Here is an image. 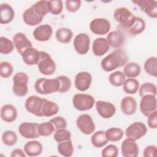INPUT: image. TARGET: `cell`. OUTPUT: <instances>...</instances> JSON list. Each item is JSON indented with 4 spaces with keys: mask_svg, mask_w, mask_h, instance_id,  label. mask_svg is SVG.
I'll use <instances>...</instances> for the list:
<instances>
[{
    "mask_svg": "<svg viewBox=\"0 0 157 157\" xmlns=\"http://www.w3.org/2000/svg\"><path fill=\"white\" fill-rule=\"evenodd\" d=\"M128 61L126 53L122 49H116L101 61V68L105 72H111L124 66Z\"/></svg>",
    "mask_w": 157,
    "mask_h": 157,
    "instance_id": "1",
    "label": "cell"
},
{
    "mask_svg": "<svg viewBox=\"0 0 157 157\" xmlns=\"http://www.w3.org/2000/svg\"><path fill=\"white\" fill-rule=\"evenodd\" d=\"M60 87L59 80L55 78H38L34 83V88L37 93L41 94H49L58 92Z\"/></svg>",
    "mask_w": 157,
    "mask_h": 157,
    "instance_id": "2",
    "label": "cell"
},
{
    "mask_svg": "<svg viewBox=\"0 0 157 157\" xmlns=\"http://www.w3.org/2000/svg\"><path fill=\"white\" fill-rule=\"evenodd\" d=\"M12 91L18 97H23L28 92V75L23 72H17L13 77Z\"/></svg>",
    "mask_w": 157,
    "mask_h": 157,
    "instance_id": "3",
    "label": "cell"
},
{
    "mask_svg": "<svg viewBox=\"0 0 157 157\" xmlns=\"http://www.w3.org/2000/svg\"><path fill=\"white\" fill-rule=\"evenodd\" d=\"M113 17L123 28L128 29L134 23L136 16L131 10L124 7L117 8L113 12Z\"/></svg>",
    "mask_w": 157,
    "mask_h": 157,
    "instance_id": "4",
    "label": "cell"
},
{
    "mask_svg": "<svg viewBox=\"0 0 157 157\" xmlns=\"http://www.w3.org/2000/svg\"><path fill=\"white\" fill-rule=\"evenodd\" d=\"M37 65L39 71L45 75H51L56 70L55 62L46 52L40 51V58Z\"/></svg>",
    "mask_w": 157,
    "mask_h": 157,
    "instance_id": "5",
    "label": "cell"
},
{
    "mask_svg": "<svg viewBox=\"0 0 157 157\" xmlns=\"http://www.w3.org/2000/svg\"><path fill=\"white\" fill-rule=\"evenodd\" d=\"M72 104L76 110L83 112L93 108L95 104V99L88 94L78 93L73 96Z\"/></svg>",
    "mask_w": 157,
    "mask_h": 157,
    "instance_id": "6",
    "label": "cell"
},
{
    "mask_svg": "<svg viewBox=\"0 0 157 157\" xmlns=\"http://www.w3.org/2000/svg\"><path fill=\"white\" fill-rule=\"evenodd\" d=\"M45 98L36 95L29 96L25 101V107L30 113L39 117H42V109Z\"/></svg>",
    "mask_w": 157,
    "mask_h": 157,
    "instance_id": "7",
    "label": "cell"
},
{
    "mask_svg": "<svg viewBox=\"0 0 157 157\" xmlns=\"http://www.w3.org/2000/svg\"><path fill=\"white\" fill-rule=\"evenodd\" d=\"M76 125L78 129L85 135L93 134L96 129V126L91 117L86 113L81 114L77 117Z\"/></svg>",
    "mask_w": 157,
    "mask_h": 157,
    "instance_id": "8",
    "label": "cell"
},
{
    "mask_svg": "<svg viewBox=\"0 0 157 157\" xmlns=\"http://www.w3.org/2000/svg\"><path fill=\"white\" fill-rule=\"evenodd\" d=\"M147 132L146 125L141 121H136L131 124L125 130L126 137L137 140L144 137Z\"/></svg>",
    "mask_w": 157,
    "mask_h": 157,
    "instance_id": "9",
    "label": "cell"
},
{
    "mask_svg": "<svg viewBox=\"0 0 157 157\" xmlns=\"http://www.w3.org/2000/svg\"><path fill=\"white\" fill-rule=\"evenodd\" d=\"M90 31L96 35H104L110 29V21L104 18H96L90 23Z\"/></svg>",
    "mask_w": 157,
    "mask_h": 157,
    "instance_id": "10",
    "label": "cell"
},
{
    "mask_svg": "<svg viewBox=\"0 0 157 157\" xmlns=\"http://www.w3.org/2000/svg\"><path fill=\"white\" fill-rule=\"evenodd\" d=\"M90 38L86 33H79L75 36L73 45L76 52L81 55L86 54L90 50Z\"/></svg>",
    "mask_w": 157,
    "mask_h": 157,
    "instance_id": "11",
    "label": "cell"
},
{
    "mask_svg": "<svg viewBox=\"0 0 157 157\" xmlns=\"http://www.w3.org/2000/svg\"><path fill=\"white\" fill-rule=\"evenodd\" d=\"M39 124L34 122H23L18 126V132L25 139H34L38 138Z\"/></svg>",
    "mask_w": 157,
    "mask_h": 157,
    "instance_id": "12",
    "label": "cell"
},
{
    "mask_svg": "<svg viewBox=\"0 0 157 157\" xmlns=\"http://www.w3.org/2000/svg\"><path fill=\"white\" fill-rule=\"evenodd\" d=\"M140 101V110L141 113L145 117L156 110V96L147 94L141 97Z\"/></svg>",
    "mask_w": 157,
    "mask_h": 157,
    "instance_id": "13",
    "label": "cell"
},
{
    "mask_svg": "<svg viewBox=\"0 0 157 157\" xmlns=\"http://www.w3.org/2000/svg\"><path fill=\"white\" fill-rule=\"evenodd\" d=\"M139 9L145 13L149 17L157 18V1L152 0H136L132 1Z\"/></svg>",
    "mask_w": 157,
    "mask_h": 157,
    "instance_id": "14",
    "label": "cell"
},
{
    "mask_svg": "<svg viewBox=\"0 0 157 157\" xmlns=\"http://www.w3.org/2000/svg\"><path fill=\"white\" fill-rule=\"evenodd\" d=\"M95 107L98 114L103 118L107 119L112 117L116 112L113 104L105 101H98L95 102Z\"/></svg>",
    "mask_w": 157,
    "mask_h": 157,
    "instance_id": "15",
    "label": "cell"
},
{
    "mask_svg": "<svg viewBox=\"0 0 157 157\" xmlns=\"http://www.w3.org/2000/svg\"><path fill=\"white\" fill-rule=\"evenodd\" d=\"M92 82L91 74L86 71L77 73L75 77V87L80 91H85L90 88Z\"/></svg>",
    "mask_w": 157,
    "mask_h": 157,
    "instance_id": "16",
    "label": "cell"
},
{
    "mask_svg": "<svg viewBox=\"0 0 157 157\" xmlns=\"http://www.w3.org/2000/svg\"><path fill=\"white\" fill-rule=\"evenodd\" d=\"M139 151V147L136 140L127 137L121 143V152L124 157H137Z\"/></svg>",
    "mask_w": 157,
    "mask_h": 157,
    "instance_id": "17",
    "label": "cell"
},
{
    "mask_svg": "<svg viewBox=\"0 0 157 157\" xmlns=\"http://www.w3.org/2000/svg\"><path fill=\"white\" fill-rule=\"evenodd\" d=\"M53 34V28L48 24L40 25L33 31L34 38L39 42H45L48 40Z\"/></svg>",
    "mask_w": 157,
    "mask_h": 157,
    "instance_id": "18",
    "label": "cell"
},
{
    "mask_svg": "<svg viewBox=\"0 0 157 157\" xmlns=\"http://www.w3.org/2000/svg\"><path fill=\"white\" fill-rule=\"evenodd\" d=\"M13 43L20 55H22L27 48L33 47L31 42L23 33H18L13 37Z\"/></svg>",
    "mask_w": 157,
    "mask_h": 157,
    "instance_id": "19",
    "label": "cell"
},
{
    "mask_svg": "<svg viewBox=\"0 0 157 157\" xmlns=\"http://www.w3.org/2000/svg\"><path fill=\"white\" fill-rule=\"evenodd\" d=\"M23 21L28 26H34L39 25L43 20L44 17L39 15L34 10L32 6L27 8L23 13Z\"/></svg>",
    "mask_w": 157,
    "mask_h": 157,
    "instance_id": "20",
    "label": "cell"
},
{
    "mask_svg": "<svg viewBox=\"0 0 157 157\" xmlns=\"http://www.w3.org/2000/svg\"><path fill=\"white\" fill-rule=\"evenodd\" d=\"M110 45L107 39L105 37L96 39L92 45V52L96 56H102L105 54L110 48Z\"/></svg>",
    "mask_w": 157,
    "mask_h": 157,
    "instance_id": "21",
    "label": "cell"
},
{
    "mask_svg": "<svg viewBox=\"0 0 157 157\" xmlns=\"http://www.w3.org/2000/svg\"><path fill=\"white\" fill-rule=\"evenodd\" d=\"M18 116V112L16 107L12 104H7L1 108V118L7 123L14 121Z\"/></svg>",
    "mask_w": 157,
    "mask_h": 157,
    "instance_id": "22",
    "label": "cell"
},
{
    "mask_svg": "<svg viewBox=\"0 0 157 157\" xmlns=\"http://www.w3.org/2000/svg\"><path fill=\"white\" fill-rule=\"evenodd\" d=\"M106 39H107L110 46L115 49L121 48L125 40L124 34L118 30H115L109 33Z\"/></svg>",
    "mask_w": 157,
    "mask_h": 157,
    "instance_id": "23",
    "label": "cell"
},
{
    "mask_svg": "<svg viewBox=\"0 0 157 157\" xmlns=\"http://www.w3.org/2000/svg\"><path fill=\"white\" fill-rule=\"evenodd\" d=\"M23 62L28 66L37 64L40 58V51L36 48H27L21 55Z\"/></svg>",
    "mask_w": 157,
    "mask_h": 157,
    "instance_id": "24",
    "label": "cell"
},
{
    "mask_svg": "<svg viewBox=\"0 0 157 157\" xmlns=\"http://www.w3.org/2000/svg\"><path fill=\"white\" fill-rule=\"evenodd\" d=\"M120 109L123 113L126 115L134 114L137 109L136 100L132 96H125L121 101Z\"/></svg>",
    "mask_w": 157,
    "mask_h": 157,
    "instance_id": "25",
    "label": "cell"
},
{
    "mask_svg": "<svg viewBox=\"0 0 157 157\" xmlns=\"http://www.w3.org/2000/svg\"><path fill=\"white\" fill-rule=\"evenodd\" d=\"M15 12L12 7L8 3H1L0 5V23L6 25L12 21Z\"/></svg>",
    "mask_w": 157,
    "mask_h": 157,
    "instance_id": "26",
    "label": "cell"
},
{
    "mask_svg": "<svg viewBox=\"0 0 157 157\" xmlns=\"http://www.w3.org/2000/svg\"><path fill=\"white\" fill-rule=\"evenodd\" d=\"M43 151L42 144L37 140H31L27 142L24 145V151L28 156H37Z\"/></svg>",
    "mask_w": 157,
    "mask_h": 157,
    "instance_id": "27",
    "label": "cell"
},
{
    "mask_svg": "<svg viewBox=\"0 0 157 157\" xmlns=\"http://www.w3.org/2000/svg\"><path fill=\"white\" fill-rule=\"evenodd\" d=\"M140 72L141 67L136 62L127 63L123 67V73L128 78H135L139 75Z\"/></svg>",
    "mask_w": 157,
    "mask_h": 157,
    "instance_id": "28",
    "label": "cell"
},
{
    "mask_svg": "<svg viewBox=\"0 0 157 157\" xmlns=\"http://www.w3.org/2000/svg\"><path fill=\"white\" fill-rule=\"evenodd\" d=\"M59 108L58 104L52 101L45 99L42 109V117H50L58 113Z\"/></svg>",
    "mask_w": 157,
    "mask_h": 157,
    "instance_id": "29",
    "label": "cell"
},
{
    "mask_svg": "<svg viewBox=\"0 0 157 157\" xmlns=\"http://www.w3.org/2000/svg\"><path fill=\"white\" fill-rule=\"evenodd\" d=\"M109 140L105 137L104 131H98L94 132L91 137V142L95 148H102L104 147Z\"/></svg>",
    "mask_w": 157,
    "mask_h": 157,
    "instance_id": "30",
    "label": "cell"
},
{
    "mask_svg": "<svg viewBox=\"0 0 157 157\" xmlns=\"http://www.w3.org/2000/svg\"><path fill=\"white\" fill-rule=\"evenodd\" d=\"M55 37L58 42L62 44H67L71 42L73 37V32L69 28H61L56 30Z\"/></svg>",
    "mask_w": 157,
    "mask_h": 157,
    "instance_id": "31",
    "label": "cell"
},
{
    "mask_svg": "<svg viewBox=\"0 0 157 157\" xmlns=\"http://www.w3.org/2000/svg\"><path fill=\"white\" fill-rule=\"evenodd\" d=\"M58 153L63 156L70 157L74 153V146L71 139L59 142L57 145Z\"/></svg>",
    "mask_w": 157,
    "mask_h": 157,
    "instance_id": "32",
    "label": "cell"
},
{
    "mask_svg": "<svg viewBox=\"0 0 157 157\" xmlns=\"http://www.w3.org/2000/svg\"><path fill=\"white\" fill-rule=\"evenodd\" d=\"M145 27L146 24L144 20L140 17H136L134 23L127 30L131 36H137L142 33Z\"/></svg>",
    "mask_w": 157,
    "mask_h": 157,
    "instance_id": "33",
    "label": "cell"
},
{
    "mask_svg": "<svg viewBox=\"0 0 157 157\" xmlns=\"http://www.w3.org/2000/svg\"><path fill=\"white\" fill-rule=\"evenodd\" d=\"M34 10L39 15L44 17L48 13L50 12V2L47 0L37 1L31 6Z\"/></svg>",
    "mask_w": 157,
    "mask_h": 157,
    "instance_id": "34",
    "label": "cell"
},
{
    "mask_svg": "<svg viewBox=\"0 0 157 157\" xmlns=\"http://www.w3.org/2000/svg\"><path fill=\"white\" fill-rule=\"evenodd\" d=\"M145 71L148 75L154 77H157V58L151 56L147 58L144 64Z\"/></svg>",
    "mask_w": 157,
    "mask_h": 157,
    "instance_id": "35",
    "label": "cell"
},
{
    "mask_svg": "<svg viewBox=\"0 0 157 157\" xmlns=\"http://www.w3.org/2000/svg\"><path fill=\"white\" fill-rule=\"evenodd\" d=\"M123 134V131L121 128L116 127L110 128L105 131V137L109 142H118L122 139Z\"/></svg>",
    "mask_w": 157,
    "mask_h": 157,
    "instance_id": "36",
    "label": "cell"
},
{
    "mask_svg": "<svg viewBox=\"0 0 157 157\" xmlns=\"http://www.w3.org/2000/svg\"><path fill=\"white\" fill-rule=\"evenodd\" d=\"M139 87V82L136 78H128L126 79L123 84V91L129 94H135Z\"/></svg>",
    "mask_w": 157,
    "mask_h": 157,
    "instance_id": "37",
    "label": "cell"
},
{
    "mask_svg": "<svg viewBox=\"0 0 157 157\" xmlns=\"http://www.w3.org/2000/svg\"><path fill=\"white\" fill-rule=\"evenodd\" d=\"M126 80L124 73L120 71H117L111 73L109 76V83L114 86L119 87L123 85Z\"/></svg>",
    "mask_w": 157,
    "mask_h": 157,
    "instance_id": "38",
    "label": "cell"
},
{
    "mask_svg": "<svg viewBox=\"0 0 157 157\" xmlns=\"http://www.w3.org/2000/svg\"><path fill=\"white\" fill-rule=\"evenodd\" d=\"M1 139L5 145L12 147L17 144L18 141V136L14 131L7 130L2 133Z\"/></svg>",
    "mask_w": 157,
    "mask_h": 157,
    "instance_id": "39",
    "label": "cell"
},
{
    "mask_svg": "<svg viewBox=\"0 0 157 157\" xmlns=\"http://www.w3.org/2000/svg\"><path fill=\"white\" fill-rule=\"evenodd\" d=\"M14 44L9 39L1 36L0 37V53L4 55L10 54L13 51Z\"/></svg>",
    "mask_w": 157,
    "mask_h": 157,
    "instance_id": "40",
    "label": "cell"
},
{
    "mask_svg": "<svg viewBox=\"0 0 157 157\" xmlns=\"http://www.w3.org/2000/svg\"><path fill=\"white\" fill-rule=\"evenodd\" d=\"M55 131V127L50 121H46L39 124L38 132L40 136L47 137L51 136Z\"/></svg>",
    "mask_w": 157,
    "mask_h": 157,
    "instance_id": "41",
    "label": "cell"
},
{
    "mask_svg": "<svg viewBox=\"0 0 157 157\" xmlns=\"http://www.w3.org/2000/svg\"><path fill=\"white\" fill-rule=\"evenodd\" d=\"M139 94L140 97L147 94L156 95V86L151 82H145L139 87Z\"/></svg>",
    "mask_w": 157,
    "mask_h": 157,
    "instance_id": "42",
    "label": "cell"
},
{
    "mask_svg": "<svg viewBox=\"0 0 157 157\" xmlns=\"http://www.w3.org/2000/svg\"><path fill=\"white\" fill-rule=\"evenodd\" d=\"M71 132L66 128L59 129L55 131L53 138L58 143L71 139Z\"/></svg>",
    "mask_w": 157,
    "mask_h": 157,
    "instance_id": "43",
    "label": "cell"
},
{
    "mask_svg": "<svg viewBox=\"0 0 157 157\" xmlns=\"http://www.w3.org/2000/svg\"><path fill=\"white\" fill-rule=\"evenodd\" d=\"M13 71L12 64L8 61H2L0 63V75L1 77L7 78L10 77Z\"/></svg>",
    "mask_w": 157,
    "mask_h": 157,
    "instance_id": "44",
    "label": "cell"
},
{
    "mask_svg": "<svg viewBox=\"0 0 157 157\" xmlns=\"http://www.w3.org/2000/svg\"><path fill=\"white\" fill-rule=\"evenodd\" d=\"M60 83V87L58 90L59 93H64L70 90L71 88V80L66 75H59L56 77Z\"/></svg>",
    "mask_w": 157,
    "mask_h": 157,
    "instance_id": "45",
    "label": "cell"
},
{
    "mask_svg": "<svg viewBox=\"0 0 157 157\" xmlns=\"http://www.w3.org/2000/svg\"><path fill=\"white\" fill-rule=\"evenodd\" d=\"M118 155V148L113 144H110L102 149L101 156L103 157H116Z\"/></svg>",
    "mask_w": 157,
    "mask_h": 157,
    "instance_id": "46",
    "label": "cell"
},
{
    "mask_svg": "<svg viewBox=\"0 0 157 157\" xmlns=\"http://www.w3.org/2000/svg\"><path fill=\"white\" fill-rule=\"evenodd\" d=\"M50 2V13L57 15L60 14L63 9V3L61 0H51Z\"/></svg>",
    "mask_w": 157,
    "mask_h": 157,
    "instance_id": "47",
    "label": "cell"
},
{
    "mask_svg": "<svg viewBox=\"0 0 157 157\" xmlns=\"http://www.w3.org/2000/svg\"><path fill=\"white\" fill-rule=\"evenodd\" d=\"M50 121L53 124L55 131L59 129L66 128L67 127V121L66 120L61 116L55 117L52 118Z\"/></svg>",
    "mask_w": 157,
    "mask_h": 157,
    "instance_id": "48",
    "label": "cell"
},
{
    "mask_svg": "<svg viewBox=\"0 0 157 157\" xmlns=\"http://www.w3.org/2000/svg\"><path fill=\"white\" fill-rule=\"evenodd\" d=\"M81 3L80 0H67L65 2L66 8L69 12H75L80 9Z\"/></svg>",
    "mask_w": 157,
    "mask_h": 157,
    "instance_id": "49",
    "label": "cell"
},
{
    "mask_svg": "<svg viewBox=\"0 0 157 157\" xmlns=\"http://www.w3.org/2000/svg\"><path fill=\"white\" fill-rule=\"evenodd\" d=\"M147 124L150 128L156 129L157 128V111H155L148 116Z\"/></svg>",
    "mask_w": 157,
    "mask_h": 157,
    "instance_id": "50",
    "label": "cell"
},
{
    "mask_svg": "<svg viewBox=\"0 0 157 157\" xmlns=\"http://www.w3.org/2000/svg\"><path fill=\"white\" fill-rule=\"evenodd\" d=\"M157 152V148L155 145H148L145 147L144 150V157H153L155 156Z\"/></svg>",
    "mask_w": 157,
    "mask_h": 157,
    "instance_id": "51",
    "label": "cell"
},
{
    "mask_svg": "<svg viewBox=\"0 0 157 157\" xmlns=\"http://www.w3.org/2000/svg\"><path fill=\"white\" fill-rule=\"evenodd\" d=\"M26 155L21 148H15L12 150L10 155L11 157H26Z\"/></svg>",
    "mask_w": 157,
    "mask_h": 157,
    "instance_id": "52",
    "label": "cell"
}]
</instances>
